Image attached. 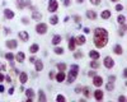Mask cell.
Segmentation results:
<instances>
[{
	"label": "cell",
	"mask_w": 127,
	"mask_h": 102,
	"mask_svg": "<svg viewBox=\"0 0 127 102\" xmlns=\"http://www.w3.org/2000/svg\"><path fill=\"white\" fill-rule=\"evenodd\" d=\"M108 40H109V35H108L107 29L102 28V27L95 28V31H94V45H95V47H98V49L105 47L108 44Z\"/></svg>",
	"instance_id": "1"
},
{
	"label": "cell",
	"mask_w": 127,
	"mask_h": 102,
	"mask_svg": "<svg viewBox=\"0 0 127 102\" xmlns=\"http://www.w3.org/2000/svg\"><path fill=\"white\" fill-rule=\"evenodd\" d=\"M78 75H79V66H78L76 64L70 65V71H69V74H67V77H66L67 83H69V84L74 83V82H75V79L78 78Z\"/></svg>",
	"instance_id": "2"
},
{
	"label": "cell",
	"mask_w": 127,
	"mask_h": 102,
	"mask_svg": "<svg viewBox=\"0 0 127 102\" xmlns=\"http://www.w3.org/2000/svg\"><path fill=\"white\" fill-rule=\"evenodd\" d=\"M47 29H48V27L46 23H37V26H36V32L38 35H45L47 32Z\"/></svg>",
	"instance_id": "3"
},
{
	"label": "cell",
	"mask_w": 127,
	"mask_h": 102,
	"mask_svg": "<svg viewBox=\"0 0 127 102\" xmlns=\"http://www.w3.org/2000/svg\"><path fill=\"white\" fill-rule=\"evenodd\" d=\"M57 9H59V3H57V0H48V12L55 13Z\"/></svg>",
	"instance_id": "4"
},
{
	"label": "cell",
	"mask_w": 127,
	"mask_h": 102,
	"mask_svg": "<svg viewBox=\"0 0 127 102\" xmlns=\"http://www.w3.org/2000/svg\"><path fill=\"white\" fill-rule=\"evenodd\" d=\"M103 64H104V66L107 68V69H112V68L114 66V60H113L111 56H105Z\"/></svg>",
	"instance_id": "5"
},
{
	"label": "cell",
	"mask_w": 127,
	"mask_h": 102,
	"mask_svg": "<svg viewBox=\"0 0 127 102\" xmlns=\"http://www.w3.org/2000/svg\"><path fill=\"white\" fill-rule=\"evenodd\" d=\"M93 84L95 86V87H100L102 84H103V78L100 77V75H94L93 77Z\"/></svg>",
	"instance_id": "6"
},
{
	"label": "cell",
	"mask_w": 127,
	"mask_h": 102,
	"mask_svg": "<svg viewBox=\"0 0 127 102\" xmlns=\"http://www.w3.org/2000/svg\"><path fill=\"white\" fill-rule=\"evenodd\" d=\"M87 18L89 19V20H95L98 18V14L94 12V10H92V9H88L87 10Z\"/></svg>",
	"instance_id": "7"
},
{
	"label": "cell",
	"mask_w": 127,
	"mask_h": 102,
	"mask_svg": "<svg viewBox=\"0 0 127 102\" xmlns=\"http://www.w3.org/2000/svg\"><path fill=\"white\" fill-rule=\"evenodd\" d=\"M18 37H19L20 41H23V42H26V41L29 40V35H28L27 31H20V32L18 33Z\"/></svg>",
	"instance_id": "8"
},
{
	"label": "cell",
	"mask_w": 127,
	"mask_h": 102,
	"mask_svg": "<svg viewBox=\"0 0 127 102\" xmlns=\"http://www.w3.org/2000/svg\"><path fill=\"white\" fill-rule=\"evenodd\" d=\"M5 45H6V47H8V49H10V50H14V49H17L18 42H17L15 40H8L6 42H5Z\"/></svg>",
	"instance_id": "9"
},
{
	"label": "cell",
	"mask_w": 127,
	"mask_h": 102,
	"mask_svg": "<svg viewBox=\"0 0 127 102\" xmlns=\"http://www.w3.org/2000/svg\"><path fill=\"white\" fill-rule=\"evenodd\" d=\"M103 97H104V95H103V92H102L99 88L94 91V98L97 100V101H102V100H103Z\"/></svg>",
	"instance_id": "10"
},
{
	"label": "cell",
	"mask_w": 127,
	"mask_h": 102,
	"mask_svg": "<svg viewBox=\"0 0 127 102\" xmlns=\"http://www.w3.org/2000/svg\"><path fill=\"white\" fill-rule=\"evenodd\" d=\"M55 78H56V80L59 82V83H61V82H64L65 80V78H66V74H65V71H59V73L55 75Z\"/></svg>",
	"instance_id": "11"
},
{
	"label": "cell",
	"mask_w": 127,
	"mask_h": 102,
	"mask_svg": "<svg viewBox=\"0 0 127 102\" xmlns=\"http://www.w3.org/2000/svg\"><path fill=\"white\" fill-rule=\"evenodd\" d=\"M27 80H28V74L26 73V71H22V73H19V82L22 84L27 83Z\"/></svg>",
	"instance_id": "12"
},
{
	"label": "cell",
	"mask_w": 127,
	"mask_h": 102,
	"mask_svg": "<svg viewBox=\"0 0 127 102\" xmlns=\"http://www.w3.org/2000/svg\"><path fill=\"white\" fill-rule=\"evenodd\" d=\"M14 59L18 61V63H23V61L26 60V55H24V52H22V51H19V52L14 56Z\"/></svg>",
	"instance_id": "13"
},
{
	"label": "cell",
	"mask_w": 127,
	"mask_h": 102,
	"mask_svg": "<svg viewBox=\"0 0 127 102\" xmlns=\"http://www.w3.org/2000/svg\"><path fill=\"white\" fill-rule=\"evenodd\" d=\"M89 56L92 57V60H99V57H100V54H99V51L92 50V51H89Z\"/></svg>",
	"instance_id": "14"
},
{
	"label": "cell",
	"mask_w": 127,
	"mask_h": 102,
	"mask_svg": "<svg viewBox=\"0 0 127 102\" xmlns=\"http://www.w3.org/2000/svg\"><path fill=\"white\" fill-rule=\"evenodd\" d=\"M4 17L6 19H13L14 18V12L10 9H4Z\"/></svg>",
	"instance_id": "15"
},
{
	"label": "cell",
	"mask_w": 127,
	"mask_h": 102,
	"mask_svg": "<svg viewBox=\"0 0 127 102\" xmlns=\"http://www.w3.org/2000/svg\"><path fill=\"white\" fill-rule=\"evenodd\" d=\"M32 19H34V20H41L42 19V14L38 12V10H33V12H32Z\"/></svg>",
	"instance_id": "16"
},
{
	"label": "cell",
	"mask_w": 127,
	"mask_h": 102,
	"mask_svg": "<svg viewBox=\"0 0 127 102\" xmlns=\"http://www.w3.org/2000/svg\"><path fill=\"white\" fill-rule=\"evenodd\" d=\"M46 101H47V98H46L45 92L42 89H39L38 91V102H46Z\"/></svg>",
	"instance_id": "17"
},
{
	"label": "cell",
	"mask_w": 127,
	"mask_h": 102,
	"mask_svg": "<svg viewBox=\"0 0 127 102\" xmlns=\"http://www.w3.org/2000/svg\"><path fill=\"white\" fill-rule=\"evenodd\" d=\"M81 93L84 95V97H85V98H90V96H92V91H90L89 87H84Z\"/></svg>",
	"instance_id": "18"
},
{
	"label": "cell",
	"mask_w": 127,
	"mask_h": 102,
	"mask_svg": "<svg viewBox=\"0 0 127 102\" xmlns=\"http://www.w3.org/2000/svg\"><path fill=\"white\" fill-rule=\"evenodd\" d=\"M34 69H36V71H41L43 69V63L41 60H36L34 61Z\"/></svg>",
	"instance_id": "19"
},
{
	"label": "cell",
	"mask_w": 127,
	"mask_h": 102,
	"mask_svg": "<svg viewBox=\"0 0 127 102\" xmlns=\"http://www.w3.org/2000/svg\"><path fill=\"white\" fill-rule=\"evenodd\" d=\"M85 37L84 36H79V37H75V42H76V45H79V46H83L84 44H85Z\"/></svg>",
	"instance_id": "20"
},
{
	"label": "cell",
	"mask_w": 127,
	"mask_h": 102,
	"mask_svg": "<svg viewBox=\"0 0 127 102\" xmlns=\"http://www.w3.org/2000/svg\"><path fill=\"white\" fill-rule=\"evenodd\" d=\"M113 52H114L116 55H122V54H123V49H122V46L116 45V46L113 47Z\"/></svg>",
	"instance_id": "21"
},
{
	"label": "cell",
	"mask_w": 127,
	"mask_h": 102,
	"mask_svg": "<svg viewBox=\"0 0 127 102\" xmlns=\"http://www.w3.org/2000/svg\"><path fill=\"white\" fill-rule=\"evenodd\" d=\"M75 47H76V42H75V37H71V38L69 40V49H70L71 51H74V50H75Z\"/></svg>",
	"instance_id": "22"
},
{
	"label": "cell",
	"mask_w": 127,
	"mask_h": 102,
	"mask_svg": "<svg viewBox=\"0 0 127 102\" xmlns=\"http://www.w3.org/2000/svg\"><path fill=\"white\" fill-rule=\"evenodd\" d=\"M15 5L19 10H23L24 6H26V0H17L15 1Z\"/></svg>",
	"instance_id": "23"
},
{
	"label": "cell",
	"mask_w": 127,
	"mask_h": 102,
	"mask_svg": "<svg viewBox=\"0 0 127 102\" xmlns=\"http://www.w3.org/2000/svg\"><path fill=\"white\" fill-rule=\"evenodd\" d=\"M51 42H52V45L57 46V45L61 42V36H60V35H55L54 37H52V41H51Z\"/></svg>",
	"instance_id": "24"
},
{
	"label": "cell",
	"mask_w": 127,
	"mask_h": 102,
	"mask_svg": "<svg viewBox=\"0 0 127 102\" xmlns=\"http://www.w3.org/2000/svg\"><path fill=\"white\" fill-rule=\"evenodd\" d=\"M38 51H39V46H38L37 44H33V45L29 47V52H31V54H37Z\"/></svg>",
	"instance_id": "25"
},
{
	"label": "cell",
	"mask_w": 127,
	"mask_h": 102,
	"mask_svg": "<svg viewBox=\"0 0 127 102\" xmlns=\"http://www.w3.org/2000/svg\"><path fill=\"white\" fill-rule=\"evenodd\" d=\"M100 17H102V19H109L111 18V12L109 10H103V12L100 13Z\"/></svg>",
	"instance_id": "26"
},
{
	"label": "cell",
	"mask_w": 127,
	"mask_h": 102,
	"mask_svg": "<svg viewBox=\"0 0 127 102\" xmlns=\"http://www.w3.org/2000/svg\"><path fill=\"white\" fill-rule=\"evenodd\" d=\"M99 66H100L99 60H93L92 63H90V68H92V69H98Z\"/></svg>",
	"instance_id": "27"
},
{
	"label": "cell",
	"mask_w": 127,
	"mask_h": 102,
	"mask_svg": "<svg viewBox=\"0 0 127 102\" xmlns=\"http://www.w3.org/2000/svg\"><path fill=\"white\" fill-rule=\"evenodd\" d=\"M50 23H51L52 26H56V24L59 23V17H57V15H52V17L50 18Z\"/></svg>",
	"instance_id": "28"
},
{
	"label": "cell",
	"mask_w": 127,
	"mask_h": 102,
	"mask_svg": "<svg viewBox=\"0 0 127 102\" xmlns=\"http://www.w3.org/2000/svg\"><path fill=\"white\" fill-rule=\"evenodd\" d=\"M57 69H59V71H66L67 65L65 63H60V64H57Z\"/></svg>",
	"instance_id": "29"
},
{
	"label": "cell",
	"mask_w": 127,
	"mask_h": 102,
	"mask_svg": "<svg viewBox=\"0 0 127 102\" xmlns=\"http://www.w3.org/2000/svg\"><path fill=\"white\" fill-rule=\"evenodd\" d=\"M26 95H27V97H29V98H34V91L32 89V88H28V89L26 91Z\"/></svg>",
	"instance_id": "30"
},
{
	"label": "cell",
	"mask_w": 127,
	"mask_h": 102,
	"mask_svg": "<svg viewBox=\"0 0 127 102\" xmlns=\"http://www.w3.org/2000/svg\"><path fill=\"white\" fill-rule=\"evenodd\" d=\"M54 52H55V54H57V55H62V54H64V49H62V47L56 46V47L54 49Z\"/></svg>",
	"instance_id": "31"
},
{
	"label": "cell",
	"mask_w": 127,
	"mask_h": 102,
	"mask_svg": "<svg viewBox=\"0 0 127 102\" xmlns=\"http://www.w3.org/2000/svg\"><path fill=\"white\" fill-rule=\"evenodd\" d=\"M117 22H118L120 24H125V23H126V17H125V15H118V17H117Z\"/></svg>",
	"instance_id": "32"
},
{
	"label": "cell",
	"mask_w": 127,
	"mask_h": 102,
	"mask_svg": "<svg viewBox=\"0 0 127 102\" xmlns=\"http://www.w3.org/2000/svg\"><path fill=\"white\" fill-rule=\"evenodd\" d=\"M122 27H121V29L118 31V35L120 36H125V33H126V23L125 24H121Z\"/></svg>",
	"instance_id": "33"
},
{
	"label": "cell",
	"mask_w": 127,
	"mask_h": 102,
	"mask_svg": "<svg viewBox=\"0 0 127 102\" xmlns=\"http://www.w3.org/2000/svg\"><path fill=\"white\" fill-rule=\"evenodd\" d=\"M5 59L9 60V61H13V60H14V55H13L12 52H6V54H5Z\"/></svg>",
	"instance_id": "34"
},
{
	"label": "cell",
	"mask_w": 127,
	"mask_h": 102,
	"mask_svg": "<svg viewBox=\"0 0 127 102\" xmlns=\"http://www.w3.org/2000/svg\"><path fill=\"white\" fill-rule=\"evenodd\" d=\"M105 88H107V91L112 92V91L114 89V84H113V83H111V82H109V83H108L107 86H105Z\"/></svg>",
	"instance_id": "35"
},
{
	"label": "cell",
	"mask_w": 127,
	"mask_h": 102,
	"mask_svg": "<svg viewBox=\"0 0 127 102\" xmlns=\"http://www.w3.org/2000/svg\"><path fill=\"white\" fill-rule=\"evenodd\" d=\"M74 57H75L76 60H78V59H81V57H83V52H80V51H76V52H74Z\"/></svg>",
	"instance_id": "36"
},
{
	"label": "cell",
	"mask_w": 127,
	"mask_h": 102,
	"mask_svg": "<svg viewBox=\"0 0 127 102\" xmlns=\"http://www.w3.org/2000/svg\"><path fill=\"white\" fill-rule=\"evenodd\" d=\"M56 101H57V102H59V101H60V102H65V101H66V98L64 97L62 95H59V96L56 97Z\"/></svg>",
	"instance_id": "37"
},
{
	"label": "cell",
	"mask_w": 127,
	"mask_h": 102,
	"mask_svg": "<svg viewBox=\"0 0 127 102\" xmlns=\"http://www.w3.org/2000/svg\"><path fill=\"white\" fill-rule=\"evenodd\" d=\"M72 18H74V20H75L76 23H80V20H81V17H80V15L75 14V15H72Z\"/></svg>",
	"instance_id": "38"
},
{
	"label": "cell",
	"mask_w": 127,
	"mask_h": 102,
	"mask_svg": "<svg viewBox=\"0 0 127 102\" xmlns=\"http://www.w3.org/2000/svg\"><path fill=\"white\" fill-rule=\"evenodd\" d=\"M83 92V87H80V86H78V87H75V93H81Z\"/></svg>",
	"instance_id": "39"
},
{
	"label": "cell",
	"mask_w": 127,
	"mask_h": 102,
	"mask_svg": "<svg viewBox=\"0 0 127 102\" xmlns=\"http://www.w3.org/2000/svg\"><path fill=\"white\" fill-rule=\"evenodd\" d=\"M89 1H90L93 5H99V4H100V0H89Z\"/></svg>",
	"instance_id": "40"
},
{
	"label": "cell",
	"mask_w": 127,
	"mask_h": 102,
	"mask_svg": "<svg viewBox=\"0 0 127 102\" xmlns=\"http://www.w3.org/2000/svg\"><path fill=\"white\" fill-rule=\"evenodd\" d=\"M116 10H117V12H121V10H123V5L117 4V5H116Z\"/></svg>",
	"instance_id": "41"
},
{
	"label": "cell",
	"mask_w": 127,
	"mask_h": 102,
	"mask_svg": "<svg viewBox=\"0 0 127 102\" xmlns=\"http://www.w3.org/2000/svg\"><path fill=\"white\" fill-rule=\"evenodd\" d=\"M22 23H23V24H28V23H29V20H28L27 17H23V18H22Z\"/></svg>",
	"instance_id": "42"
},
{
	"label": "cell",
	"mask_w": 127,
	"mask_h": 102,
	"mask_svg": "<svg viewBox=\"0 0 127 102\" xmlns=\"http://www.w3.org/2000/svg\"><path fill=\"white\" fill-rule=\"evenodd\" d=\"M71 4V0H64V5L65 6H69Z\"/></svg>",
	"instance_id": "43"
},
{
	"label": "cell",
	"mask_w": 127,
	"mask_h": 102,
	"mask_svg": "<svg viewBox=\"0 0 127 102\" xmlns=\"http://www.w3.org/2000/svg\"><path fill=\"white\" fill-rule=\"evenodd\" d=\"M118 101H120V102H125V101H126V96H120V97H118Z\"/></svg>",
	"instance_id": "44"
},
{
	"label": "cell",
	"mask_w": 127,
	"mask_h": 102,
	"mask_svg": "<svg viewBox=\"0 0 127 102\" xmlns=\"http://www.w3.org/2000/svg\"><path fill=\"white\" fill-rule=\"evenodd\" d=\"M94 75H97V71H94V70H92V71H89V77H94Z\"/></svg>",
	"instance_id": "45"
},
{
	"label": "cell",
	"mask_w": 127,
	"mask_h": 102,
	"mask_svg": "<svg viewBox=\"0 0 127 102\" xmlns=\"http://www.w3.org/2000/svg\"><path fill=\"white\" fill-rule=\"evenodd\" d=\"M4 80H6L8 83H10V82H12V78H10L9 75H6V77H4Z\"/></svg>",
	"instance_id": "46"
},
{
	"label": "cell",
	"mask_w": 127,
	"mask_h": 102,
	"mask_svg": "<svg viewBox=\"0 0 127 102\" xmlns=\"http://www.w3.org/2000/svg\"><path fill=\"white\" fill-rule=\"evenodd\" d=\"M114 80H116V77L114 75H111L109 77V82H111V83H114Z\"/></svg>",
	"instance_id": "47"
},
{
	"label": "cell",
	"mask_w": 127,
	"mask_h": 102,
	"mask_svg": "<svg viewBox=\"0 0 127 102\" xmlns=\"http://www.w3.org/2000/svg\"><path fill=\"white\" fill-rule=\"evenodd\" d=\"M83 31H84V33H89V32H90V29H89L88 27H85V28H84Z\"/></svg>",
	"instance_id": "48"
},
{
	"label": "cell",
	"mask_w": 127,
	"mask_h": 102,
	"mask_svg": "<svg viewBox=\"0 0 127 102\" xmlns=\"http://www.w3.org/2000/svg\"><path fill=\"white\" fill-rule=\"evenodd\" d=\"M50 78H51V79L55 78V73H54V71H50Z\"/></svg>",
	"instance_id": "49"
},
{
	"label": "cell",
	"mask_w": 127,
	"mask_h": 102,
	"mask_svg": "<svg viewBox=\"0 0 127 102\" xmlns=\"http://www.w3.org/2000/svg\"><path fill=\"white\" fill-rule=\"evenodd\" d=\"M5 91V88H4V86L3 84H0V93H3V92Z\"/></svg>",
	"instance_id": "50"
},
{
	"label": "cell",
	"mask_w": 127,
	"mask_h": 102,
	"mask_svg": "<svg viewBox=\"0 0 127 102\" xmlns=\"http://www.w3.org/2000/svg\"><path fill=\"white\" fill-rule=\"evenodd\" d=\"M29 61H31V63H34V61H36V57H34V56H31V57H29Z\"/></svg>",
	"instance_id": "51"
},
{
	"label": "cell",
	"mask_w": 127,
	"mask_h": 102,
	"mask_svg": "<svg viewBox=\"0 0 127 102\" xmlns=\"http://www.w3.org/2000/svg\"><path fill=\"white\" fill-rule=\"evenodd\" d=\"M9 33H12V31H10L9 28H5V35H9Z\"/></svg>",
	"instance_id": "52"
},
{
	"label": "cell",
	"mask_w": 127,
	"mask_h": 102,
	"mask_svg": "<svg viewBox=\"0 0 127 102\" xmlns=\"http://www.w3.org/2000/svg\"><path fill=\"white\" fill-rule=\"evenodd\" d=\"M1 82H4V75L0 73V83H1Z\"/></svg>",
	"instance_id": "53"
},
{
	"label": "cell",
	"mask_w": 127,
	"mask_h": 102,
	"mask_svg": "<svg viewBox=\"0 0 127 102\" xmlns=\"http://www.w3.org/2000/svg\"><path fill=\"white\" fill-rule=\"evenodd\" d=\"M14 93V88H10L9 89V95H13Z\"/></svg>",
	"instance_id": "54"
},
{
	"label": "cell",
	"mask_w": 127,
	"mask_h": 102,
	"mask_svg": "<svg viewBox=\"0 0 127 102\" xmlns=\"http://www.w3.org/2000/svg\"><path fill=\"white\" fill-rule=\"evenodd\" d=\"M123 77H125V78H126V77H127V73H126V69H125V70H123Z\"/></svg>",
	"instance_id": "55"
},
{
	"label": "cell",
	"mask_w": 127,
	"mask_h": 102,
	"mask_svg": "<svg viewBox=\"0 0 127 102\" xmlns=\"http://www.w3.org/2000/svg\"><path fill=\"white\" fill-rule=\"evenodd\" d=\"M76 1H78V4H79V3H80V4H81V3H83V1H84V0H76Z\"/></svg>",
	"instance_id": "56"
},
{
	"label": "cell",
	"mask_w": 127,
	"mask_h": 102,
	"mask_svg": "<svg viewBox=\"0 0 127 102\" xmlns=\"http://www.w3.org/2000/svg\"><path fill=\"white\" fill-rule=\"evenodd\" d=\"M111 1H113V3H117V1H120V0H111Z\"/></svg>",
	"instance_id": "57"
},
{
	"label": "cell",
	"mask_w": 127,
	"mask_h": 102,
	"mask_svg": "<svg viewBox=\"0 0 127 102\" xmlns=\"http://www.w3.org/2000/svg\"><path fill=\"white\" fill-rule=\"evenodd\" d=\"M0 70H1V65H0Z\"/></svg>",
	"instance_id": "58"
}]
</instances>
